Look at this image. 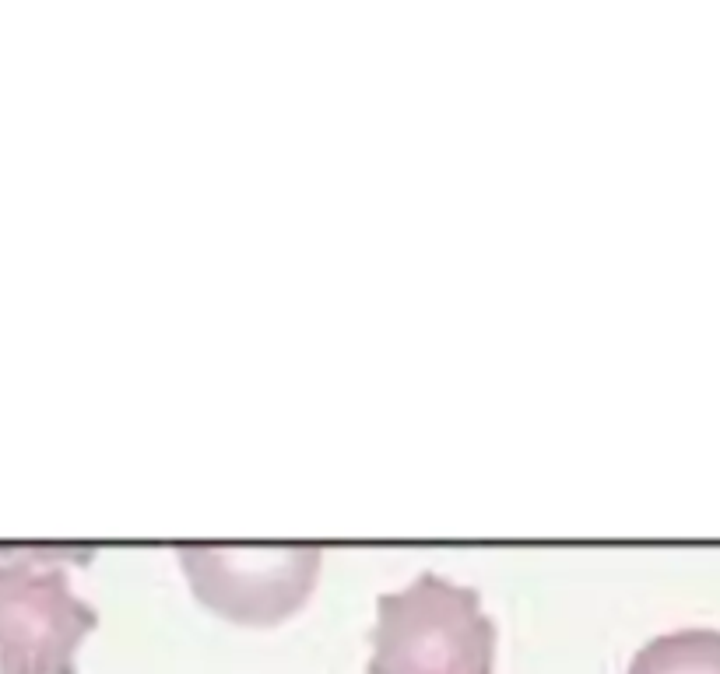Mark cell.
I'll return each mask as SVG.
<instances>
[{
  "label": "cell",
  "instance_id": "obj_1",
  "mask_svg": "<svg viewBox=\"0 0 720 674\" xmlns=\"http://www.w3.org/2000/svg\"><path fill=\"white\" fill-rule=\"evenodd\" d=\"M88 548H0V674H74V653L99 615L71 590Z\"/></svg>",
  "mask_w": 720,
  "mask_h": 674
},
{
  "label": "cell",
  "instance_id": "obj_2",
  "mask_svg": "<svg viewBox=\"0 0 720 674\" xmlns=\"http://www.w3.org/2000/svg\"><path fill=\"white\" fill-rule=\"evenodd\" d=\"M496 629L478 590L422 573L376 601L369 674H492Z\"/></svg>",
  "mask_w": 720,
  "mask_h": 674
},
{
  "label": "cell",
  "instance_id": "obj_3",
  "mask_svg": "<svg viewBox=\"0 0 720 674\" xmlns=\"http://www.w3.org/2000/svg\"><path fill=\"white\" fill-rule=\"evenodd\" d=\"M194 594L232 622L271 625L310 597L320 573L317 545H180Z\"/></svg>",
  "mask_w": 720,
  "mask_h": 674
},
{
  "label": "cell",
  "instance_id": "obj_4",
  "mask_svg": "<svg viewBox=\"0 0 720 674\" xmlns=\"http://www.w3.org/2000/svg\"><path fill=\"white\" fill-rule=\"evenodd\" d=\"M626 674H720V632L678 629L640 646Z\"/></svg>",
  "mask_w": 720,
  "mask_h": 674
}]
</instances>
